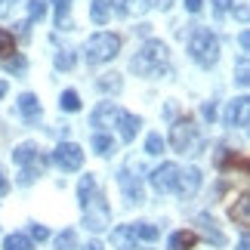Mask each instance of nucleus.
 <instances>
[{"label":"nucleus","instance_id":"f257e3e1","mask_svg":"<svg viewBox=\"0 0 250 250\" xmlns=\"http://www.w3.org/2000/svg\"><path fill=\"white\" fill-rule=\"evenodd\" d=\"M188 53L201 68H213L216 59H219V41L210 28H195L188 37Z\"/></svg>","mask_w":250,"mask_h":250},{"label":"nucleus","instance_id":"f03ea898","mask_svg":"<svg viewBox=\"0 0 250 250\" xmlns=\"http://www.w3.org/2000/svg\"><path fill=\"white\" fill-rule=\"evenodd\" d=\"M121 50V37L111 34V31H99L93 34L83 46V56H86V65H102V62H111Z\"/></svg>","mask_w":250,"mask_h":250},{"label":"nucleus","instance_id":"7ed1b4c3","mask_svg":"<svg viewBox=\"0 0 250 250\" xmlns=\"http://www.w3.org/2000/svg\"><path fill=\"white\" fill-rule=\"evenodd\" d=\"M164 62H167V43L151 37V41H146V46H142V50L133 56L130 68L136 71V74H158Z\"/></svg>","mask_w":250,"mask_h":250},{"label":"nucleus","instance_id":"20e7f679","mask_svg":"<svg viewBox=\"0 0 250 250\" xmlns=\"http://www.w3.org/2000/svg\"><path fill=\"white\" fill-rule=\"evenodd\" d=\"M170 142H173V148L176 151H195L198 148V127H195V121L191 118H182L173 124V130H170Z\"/></svg>","mask_w":250,"mask_h":250},{"label":"nucleus","instance_id":"39448f33","mask_svg":"<svg viewBox=\"0 0 250 250\" xmlns=\"http://www.w3.org/2000/svg\"><path fill=\"white\" fill-rule=\"evenodd\" d=\"M83 226L90 232H102V229L111 226V213H108V204L102 198H93L90 204L83 207Z\"/></svg>","mask_w":250,"mask_h":250},{"label":"nucleus","instance_id":"423d86ee","mask_svg":"<svg viewBox=\"0 0 250 250\" xmlns=\"http://www.w3.org/2000/svg\"><path fill=\"white\" fill-rule=\"evenodd\" d=\"M53 161H56V167H62L65 173H74L83 164V148L74 146V142H59L56 151H53Z\"/></svg>","mask_w":250,"mask_h":250},{"label":"nucleus","instance_id":"0eeeda50","mask_svg":"<svg viewBox=\"0 0 250 250\" xmlns=\"http://www.w3.org/2000/svg\"><path fill=\"white\" fill-rule=\"evenodd\" d=\"M176 176H179V167H176V164H161L158 170H151L148 179H151V188L164 195V191H173V188H176Z\"/></svg>","mask_w":250,"mask_h":250},{"label":"nucleus","instance_id":"6e6552de","mask_svg":"<svg viewBox=\"0 0 250 250\" xmlns=\"http://www.w3.org/2000/svg\"><path fill=\"white\" fill-rule=\"evenodd\" d=\"M201 182H204V176H201V170H198V167L179 170V176H176V188H173V191H179L182 198H191V195H195V191L201 188Z\"/></svg>","mask_w":250,"mask_h":250},{"label":"nucleus","instance_id":"1a4fd4ad","mask_svg":"<svg viewBox=\"0 0 250 250\" xmlns=\"http://www.w3.org/2000/svg\"><path fill=\"white\" fill-rule=\"evenodd\" d=\"M247 114H250L247 96H241V99H235V102H229V108H226V127H241V130H247Z\"/></svg>","mask_w":250,"mask_h":250},{"label":"nucleus","instance_id":"9d476101","mask_svg":"<svg viewBox=\"0 0 250 250\" xmlns=\"http://www.w3.org/2000/svg\"><path fill=\"white\" fill-rule=\"evenodd\" d=\"M121 111L124 108H118V105L114 102H102L99 108L93 111V127H99V130H105V127H114V124H118V118H121Z\"/></svg>","mask_w":250,"mask_h":250},{"label":"nucleus","instance_id":"9b49d317","mask_svg":"<svg viewBox=\"0 0 250 250\" xmlns=\"http://www.w3.org/2000/svg\"><path fill=\"white\" fill-rule=\"evenodd\" d=\"M118 182H121L124 195H127V204H142V186H139V179L130 176V170H121Z\"/></svg>","mask_w":250,"mask_h":250},{"label":"nucleus","instance_id":"f8f14e48","mask_svg":"<svg viewBox=\"0 0 250 250\" xmlns=\"http://www.w3.org/2000/svg\"><path fill=\"white\" fill-rule=\"evenodd\" d=\"M114 127H121V139L124 142H133L136 133H139V127H142V121L136 118V114H130V111H121V118H118Z\"/></svg>","mask_w":250,"mask_h":250},{"label":"nucleus","instance_id":"ddd939ff","mask_svg":"<svg viewBox=\"0 0 250 250\" xmlns=\"http://www.w3.org/2000/svg\"><path fill=\"white\" fill-rule=\"evenodd\" d=\"M19 111H22L25 121H37L41 118V102H37L34 93H22L19 96Z\"/></svg>","mask_w":250,"mask_h":250},{"label":"nucleus","instance_id":"4468645a","mask_svg":"<svg viewBox=\"0 0 250 250\" xmlns=\"http://www.w3.org/2000/svg\"><path fill=\"white\" fill-rule=\"evenodd\" d=\"M111 244L118 250H133L136 247V235H133V226H118L111 232Z\"/></svg>","mask_w":250,"mask_h":250},{"label":"nucleus","instance_id":"2eb2a0df","mask_svg":"<svg viewBox=\"0 0 250 250\" xmlns=\"http://www.w3.org/2000/svg\"><path fill=\"white\" fill-rule=\"evenodd\" d=\"M229 216H232V219H235V223L241 226V229H247V226H250V198H247V195L238 198V204H232Z\"/></svg>","mask_w":250,"mask_h":250},{"label":"nucleus","instance_id":"dca6fc26","mask_svg":"<svg viewBox=\"0 0 250 250\" xmlns=\"http://www.w3.org/2000/svg\"><path fill=\"white\" fill-rule=\"evenodd\" d=\"M198 226H201V232H204V235H207V238H210V241H213L216 247H223V244H226V235L216 229L213 219H207L204 213H201V216H198Z\"/></svg>","mask_w":250,"mask_h":250},{"label":"nucleus","instance_id":"f3484780","mask_svg":"<svg viewBox=\"0 0 250 250\" xmlns=\"http://www.w3.org/2000/svg\"><path fill=\"white\" fill-rule=\"evenodd\" d=\"M195 232H186V229H182V232H173L170 235V244H167V250H188V247H195Z\"/></svg>","mask_w":250,"mask_h":250},{"label":"nucleus","instance_id":"a211bd4d","mask_svg":"<svg viewBox=\"0 0 250 250\" xmlns=\"http://www.w3.org/2000/svg\"><path fill=\"white\" fill-rule=\"evenodd\" d=\"M111 3H114V0H93L90 16H93V22H96V25H105V22L111 19Z\"/></svg>","mask_w":250,"mask_h":250},{"label":"nucleus","instance_id":"6ab92c4d","mask_svg":"<svg viewBox=\"0 0 250 250\" xmlns=\"http://www.w3.org/2000/svg\"><path fill=\"white\" fill-rule=\"evenodd\" d=\"M78 198H81V207H86L90 201L96 198V179L86 173V176L81 179V186H78Z\"/></svg>","mask_w":250,"mask_h":250},{"label":"nucleus","instance_id":"aec40b11","mask_svg":"<svg viewBox=\"0 0 250 250\" xmlns=\"http://www.w3.org/2000/svg\"><path fill=\"white\" fill-rule=\"evenodd\" d=\"M3 250H34V244H31V238H28V235L13 232V235H6Z\"/></svg>","mask_w":250,"mask_h":250},{"label":"nucleus","instance_id":"412c9836","mask_svg":"<svg viewBox=\"0 0 250 250\" xmlns=\"http://www.w3.org/2000/svg\"><path fill=\"white\" fill-rule=\"evenodd\" d=\"M93 148H96V155H114V139L105 136V133H96V136H93Z\"/></svg>","mask_w":250,"mask_h":250},{"label":"nucleus","instance_id":"4be33fe9","mask_svg":"<svg viewBox=\"0 0 250 250\" xmlns=\"http://www.w3.org/2000/svg\"><path fill=\"white\" fill-rule=\"evenodd\" d=\"M34 158H37V151H34L31 142H22V146L13 151V161H16V164H31Z\"/></svg>","mask_w":250,"mask_h":250},{"label":"nucleus","instance_id":"5701e85b","mask_svg":"<svg viewBox=\"0 0 250 250\" xmlns=\"http://www.w3.org/2000/svg\"><path fill=\"white\" fill-rule=\"evenodd\" d=\"M16 53V41H13V31L0 28V59H9Z\"/></svg>","mask_w":250,"mask_h":250},{"label":"nucleus","instance_id":"b1692460","mask_svg":"<svg viewBox=\"0 0 250 250\" xmlns=\"http://www.w3.org/2000/svg\"><path fill=\"white\" fill-rule=\"evenodd\" d=\"M133 235H136V238H142V241H158V229L155 226H151V223H136V226H133Z\"/></svg>","mask_w":250,"mask_h":250},{"label":"nucleus","instance_id":"393cba45","mask_svg":"<svg viewBox=\"0 0 250 250\" xmlns=\"http://www.w3.org/2000/svg\"><path fill=\"white\" fill-rule=\"evenodd\" d=\"M59 108L62 111H81V96L74 93V90H65L62 99H59Z\"/></svg>","mask_w":250,"mask_h":250},{"label":"nucleus","instance_id":"a878e982","mask_svg":"<svg viewBox=\"0 0 250 250\" xmlns=\"http://www.w3.org/2000/svg\"><path fill=\"white\" fill-rule=\"evenodd\" d=\"M56 250H78V235H74V229H65V232L56 238Z\"/></svg>","mask_w":250,"mask_h":250},{"label":"nucleus","instance_id":"bb28decb","mask_svg":"<svg viewBox=\"0 0 250 250\" xmlns=\"http://www.w3.org/2000/svg\"><path fill=\"white\" fill-rule=\"evenodd\" d=\"M121 74H102V81H99V90L102 93H121Z\"/></svg>","mask_w":250,"mask_h":250},{"label":"nucleus","instance_id":"cd10ccee","mask_svg":"<svg viewBox=\"0 0 250 250\" xmlns=\"http://www.w3.org/2000/svg\"><path fill=\"white\" fill-rule=\"evenodd\" d=\"M46 16V3L43 0H28V22H41Z\"/></svg>","mask_w":250,"mask_h":250},{"label":"nucleus","instance_id":"c85d7f7f","mask_svg":"<svg viewBox=\"0 0 250 250\" xmlns=\"http://www.w3.org/2000/svg\"><path fill=\"white\" fill-rule=\"evenodd\" d=\"M148 9V0H124V9L121 13H127V16H142Z\"/></svg>","mask_w":250,"mask_h":250},{"label":"nucleus","instance_id":"c756f323","mask_svg":"<svg viewBox=\"0 0 250 250\" xmlns=\"http://www.w3.org/2000/svg\"><path fill=\"white\" fill-rule=\"evenodd\" d=\"M146 151H148V155H161V151H164V139H161V133H148Z\"/></svg>","mask_w":250,"mask_h":250},{"label":"nucleus","instance_id":"7c9ffc66","mask_svg":"<svg viewBox=\"0 0 250 250\" xmlns=\"http://www.w3.org/2000/svg\"><path fill=\"white\" fill-rule=\"evenodd\" d=\"M210 3H213V16L216 19H223L229 9H232V0H210Z\"/></svg>","mask_w":250,"mask_h":250},{"label":"nucleus","instance_id":"2f4dec72","mask_svg":"<svg viewBox=\"0 0 250 250\" xmlns=\"http://www.w3.org/2000/svg\"><path fill=\"white\" fill-rule=\"evenodd\" d=\"M56 65H59V68H65V71H68L71 65H74V56H71V50H62L59 56H56Z\"/></svg>","mask_w":250,"mask_h":250},{"label":"nucleus","instance_id":"473e14b6","mask_svg":"<svg viewBox=\"0 0 250 250\" xmlns=\"http://www.w3.org/2000/svg\"><path fill=\"white\" fill-rule=\"evenodd\" d=\"M238 83H241V86L250 83V74H247V56H241V62H238Z\"/></svg>","mask_w":250,"mask_h":250},{"label":"nucleus","instance_id":"72a5a7b5","mask_svg":"<svg viewBox=\"0 0 250 250\" xmlns=\"http://www.w3.org/2000/svg\"><path fill=\"white\" fill-rule=\"evenodd\" d=\"M31 238H34V241H46V238H50V232H46L43 226H31Z\"/></svg>","mask_w":250,"mask_h":250},{"label":"nucleus","instance_id":"f704fd0d","mask_svg":"<svg viewBox=\"0 0 250 250\" xmlns=\"http://www.w3.org/2000/svg\"><path fill=\"white\" fill-rule=\"evenodd\" d=\"M201 114H204L207 121H213V118H216V105H213V102H207L204 108H201Z\"/></svg>","mask_w":250,"mask_h":250},{"label":"nucleus","instance_id":"c9c22d12","mask_svg":"<svg viewBox=\"0 0 250 250\" xmlns=\"http://www.w3.org/2000/svg\"><path fill=\"white\" fill-rule=\"evenodd\" d=\"M201 6H204V0H186V9H188V13H201Z\"/></svg>","mask_w":250,"mask_h":250},{"label":"nucleus","instance_id":"e433bc0d","mask_svg":"<svg viewBox=\"0 0 250 250\" xmlns=\"http://www.w3.org/2000/svg\"><path fill=\"white\" fill-rule=\"evenodd\" d=\"M238 43H241V50L247 53V46H250V31H241V37H238Z\"/></svg>","mask_w":250,"mask_h":250},{"label":"nucleus","instance_id":"4c0bfd02","mask_svg":"<svg viewBox=\"0 0 250 250\" xmlns=\"http://www.w3.org/2000/svg\"><path fill=\"white\" fill-rule=\"evenodd\" d=\"M173 0H148V6H158V9H167Z\"/></svg>","mask_w":250,"mask_h":250},{"label":"nucleus","instance_id":"58836bf2","mask_svg":"<svg viewBox=\"0 0 250 250\" xmlns=\"http://www.w3.org/2000/svg\"><path fill=\"white\" fill-rule=\"evenodd\" d=\"M9 3H16V0H0V16L9 13Z\"/></svg>","mask_w":250,"mask_h":250},{"label":"nucleus","instance_id":"ea45409f","mask_svg":"<svg viewBox=\"0 0 250 250\" xmlns=\"http://www.w3.org/2000/svg\"><path fill=\"white\" fill-rule=\"evenodd\" d=\"M247 16H250V9L247 6H238V19H241V22H247Z\"/></svg>","mask_w":250,"mask_h":250},{"label":"nucleus","instance_id":"a19ab883","mask_svg":"<svg viewBox=\"0 0 250 250\" xmlns=\"http://www.w3.org/2000/svg\"><path fill=\"white\" fill-rule=\"evenodd\" d=\"M6 191H9V182L3 179V173H0V195H6Z\"/></svg>","mask_w":250,"mask_h":250},{"label":"nucleus","instance_id":"79ce46f5","mask_svg":"<svg viewBox=\"0 0 250 250\" xmlns=\"http://www.w3.org/2000/svg\"><path fill=\"white\" fill-rule=\"evenodd\" d=\"M81 250H102V244H99V241H90V244L81 247Z\"/></svg>","mask_w":250,"mask_h":250},{"label":"nucleus","instance_id":"37998d69","mask_svg":"<svg viewBox=\"0 0 250 250\" xmlns=\"http://www.w3.org/2000/svg\"><path fill=\"white\" fill-rule=\"evenodd\" d=\"M6 90H9V83H6V81H0V99L6 96Z\"/></svg>","mask_w":250,"mask_h":250},{"label":"nucleus","instance_id":"c03bdc74","mask_svg":"<svg viewBox=\"0 0 250 250\" xmlns=\"http://www.w3.org/2000/svg\"><path fill=\"white\" fill-rule=\"evenodd\" d=\"M238 250H247V238H241V244H238Z\"/></svg>","mask_w":250,"mask_h":250}]
</instances>
